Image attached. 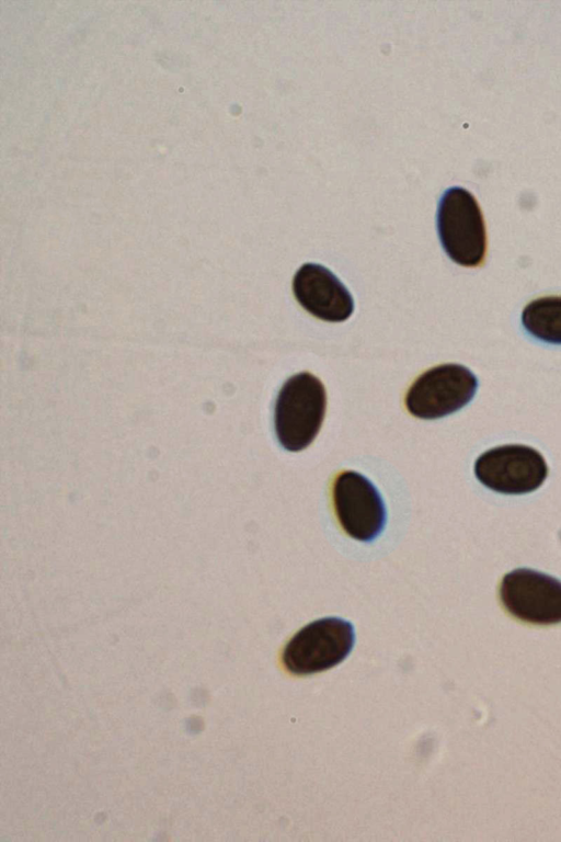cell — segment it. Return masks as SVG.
Listing matches in <instances>:
<instances>
[{
  "label": "cell",
  "mask_w": 561,
  "mask_h": 842,
  "mask_svg": "<svg viewBox=\"0 0 561 842\" xmlns=\"http://www.w3.org/2000/svg\"><path fill=\"white\" fill-rule=\"evenodd\" d=\"M293 293L304 309L324 321H344L354 310L347 288L320 264L306 263L299 268L293 280Z\"/></svg>",
  "instance_id": "cell-8"
},
{
  "label": "cell",
  "mask_w": 561,
  "mask_h": 842,
  "mask_svg": "<svg viewBox=\"0 0 561 842\" xmlns=\"http://www.w3.org/2000/svg\"><path fill=\"white\" fill-rule=\"evenodd\" d=\"M477 388L478 379L469 368L442 364L415 379L407 392L405 407L416 418L439 419L469 403Z\"/></svg>",
  "instance_id": "cell-4"
},
{
  "label": "cell",
  "mask_w": 561,
  "mask_h": 842,
  "mask_svg": "<svg viewBox=\"0 0 561 842\" xmlns=\"http://www.w3.org/2000/svg\"><path fill=\"white\" fill-rule=\"evenodd\" d=\"M504 607L516 618L536 624L561 623V581L542 572L518 568L500 587Z\"/></svg>",
  "instance_id": "cell-6"
},
{
  "label": "cell",
  "mask_w": 561,
  "mask_h": 842,
  "mask_svg": "<svg viewBox=\"0 0 561 842\" xmlns=\"http://www.w3.org/2000/svg\"><path fill=\"white\" fill-rule=\"evenodd\" d=\"M478 480L496 492L523 494L538 489L548 476L547 463L537 450L508 444L481 454L474 464Z\"/></svg>",
  "instance_id": "cell-5"
},
{
  "label": "cell",
  "mask_w": 561,
  "mask_h": 842,
  "mask_svg": "<svg viewBox=\"0 0 561 842\" xmlns=\"http://www.w3.org/2000/svg\"><path fill=\"white\" fill-rule=\"evenodd\" d=\"M336 517L351 537L360 542L375 539L386 524V508L376 487L362 474L341 473L333 483Z\"/></svg>",
  "instance_id": "cell-7"
},
{
  "label": "cell",
  "mask_w": 561,
  "mask_h": 842,
  "mask_svg": "<svg viewBox=\"0 0 561 842\" xmlns=\"http://www.w3.org/2000/svg\"><path fill=\"white\" fill-rule=\"evenodd\" d=\"M325 410L323 384L308 372L291 376L275 402L274 428L280 445L290 452L308 447L321 429Z\"/></svg>",
  "instance_id": "cell-1"
},
{
  "label": "cell",
  "mask_w": 561,
  "mask_h": 842,
  "mask_svg": "<svg viewBox=\"0 0 561 842\" xmlns=\"http://www.w3.org/2000/svg\"><path fill=\"white\" fill-rule=\"evenodd\" d=\"M437 231L454 262L473 268L484 261L485 225L480 206L469 191L454 186L444 192L437 208Z\"/></svg>",
  "instance_id": "cell-2"
},
{
  "label": "cell",
  "mask_w": 561,
  "mask_h": 842,
  "mask_svg": "<svg viewBox=\"0 0 561 842\" xmlns=\"http://www.w3.org/2000/svg\"><path fill=\"white\" fill-rule=\"evenodd\" d=\"M355 641L353 625L339 617L317 619L301 628L283 651V663L293 674L322 672L341 663Z\"/></svg>",
  "instance_id": "cell-3"
},
{
  "label": "cell",
  "mask_w": 561,
  "mask_h": 842,
  "mask_svg": "<svg viewBox=\"0 0 561 842\" xmlns=\"http://www.w3.org/2000/svg\"><path fill=\"white\" fill-rule=\"evenodd\" d=\"M522 322L533 337L561 344V296H546L530 301L523 310Z\"/></svg>",
  "instance_id": "cell-9"
}]
</instances>
